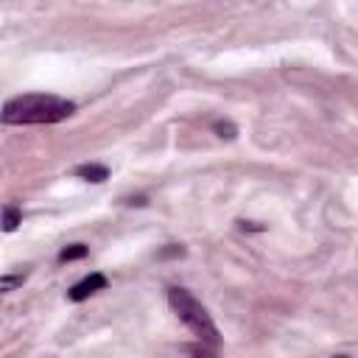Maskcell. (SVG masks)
<instances>
[{"label": "cell", "instance_id": "5b68a950", "mask_svg": "<svg viewBox=\"0 0 358 358\" xmlns=\"http://www.w3.org/2000/svg\"><path fill=\"white\" fill-rule=\"evenodd\" d=\"M20 221H22V213H20V207H14V204H6V207H3V232H14V229L20 227Z\"/></svg>", "mask_w": 358, "mask_h": 358}, {"label": "cell", "instance_id": "8fae6325", "mask_svg": "<svg viewBox=\"0 0 358 358\" xmlns=\"http://www.w3.org/2000/svg\"><path fill=\"white\" fill-rule=\"evenodd\" d=\"M126 204H137V207H143V204H148V199H145V196H131V199H126Z\"/></svg>", "mask_w": 358, "mask_h": 358}, {"label": "cell", "instance_id": "8992f818", "mask_svg": "<svg viewBox=\"0 0 358 358\" xmlns=\"http://www.w3.org/2000/svg\"><path fill=\"white\" fill-rule=\"evenodd\" d=\"M87 243H70V246H64L62 252H59V263H70V260H81V257H87Z\"/></svg>", "mask_w": 358, "mask_h": 358}, {"label": "cell", "instance_id": "7a4b0ae2", "mask_svg": "<svg viewBox=\"0 0 358 358\" xmlns=\"http://www.w3.org/2000/svg\"><path fill=\"white\" fill-rule=\"evenodd\" d=\"M168 305H171V310L176 313V319H179L201 344H207V347H218V344H221V333H218L213 316L207 313V308H204L187 288H179V285L168 288Z\"/></svg>", "mask_w": 358, "mask_h": 358}, {"label": "cell", "instance_id": "9c48e42d", "mask_svg": "<svg viewBox=\"0 0 358 358\" xmlns=\"http://www.w3.org/2000/svg\"><path fill=\"white\" fill-rule=\"evenodd\" d=\"M190 358H218V355L213 352V347H207V344H196V347H190Z\"/></svg>", "mask_w": 358, "mask_h": 358}, {"label": "cell", "instance_id": "6da1fadb", "mask_svg": "<svg viewBox=\"0 0 358 358\" xmlns=\"http://www.w3.org/2000/svg\"><path fill=\"white\" fill-rule=\"evenodd\" d=\"M76 112V103L48 92H25L14 95L3 103L6 126H34V123H59Z\"/></svg>", "mask_w": 358, "mask_h": 358}, {"label": "cell", "instance_id": "277c9868", "mask_svg": "<svg viewBox=\"0 0 358 358\" xmlns=\"http://www.w3.org/2000/svg\"><path fill=\"white\" fill-rule=\"evenodd\" d=\"M73 173H76L78 179H84V182H92V185H98V182H106V179H109V168H106V165H95V162L76 165V168H73Z\"/></svg>", "mask_w": 358, "mask_h": 358}, {"label": "cell", "instance_id": "3957f363", "mask_svg": "<svg viewBox=\"0 0 358 358\" xmlns=\"http://www.w3.org/2000/svg\"><path fill=\"white\" fill-rule=\"evenodd\" d=\"M106 277L101 274V271H92V274H87L84 280H78L70 291H67V296L73 299V302H84L87 296H92V294H98V291H103L106 288Z\"/></svg>", "mask_w": 358, "mask_h": 358}, {"label": "cell", "instance_id": "52a82bcc", "mask_svg": "<svg viewBox=\"0 0 358 358\" xmlns=\"http://www.w3.org/2000/svg\"><path fill=\"white\" fill-rule=\"evenodd\" d=\"M22 282H25V274H22V271H20V274H3V277H0V291L8 294V291H14V288L22 285Z\"/></svg>", "mask_w": 358, "mask_h": 358}, {"label": "cell", "instance_id": "ba28073f", "mask_svg": "<svg viewBox=\"0 0 358 358\" xmlns=\"http://www.w3.org/2000/svg\"><path fill=\"white\" fill-rule=\"evenodd\" d=\"M213 131H215L218 137H224V140H235V134H238V129H235L229 120H215V123H213Z\"/></svg>", "mask_w": 358, "mask_h": 358}, {"label": "cell", "instance_id": "7c38bea8", "mask_svg": "<svg viewBox=\"0 0 358 358\" xmlns=\"http://www.w3.org/2000/svg\"><path fill=\"white\" fill-rule=\"evenodd\" d=\"M333 358H350V355H333Z\"/></svg>", "mask_w": 358, "mask_h": 358}, {"label": "cell", "instance_id": "30bf717a", "mask_svg": "<svg viewBox=\"0 0 358 358\" xmlns=\"http://www.w3.org/2000/svg\"><path fill=\"white\" fill-rule=\"evenodd\" d=\"M182 255H185V249H182L179 243H168L165 249H159V255H157V257H162V260H165V257H182Z\"/></svg>", "mask_w": 358, "mask_h": 358}]
</instances>
